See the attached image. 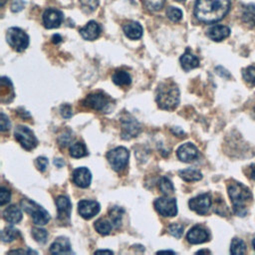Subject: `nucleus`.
Returning a JSON list of instances; mask_svg holds the SVG:
<instances>
[{"instance_id": "5701e85b", "label": "nucleus", "mask_w": 255, "mask_h": 255, "mask_svg": "<svg viewBox=\"0 0 255 255\" xmlns=\"http://www.w3.org/2000/svg\"><path fill=\"white\" fill-rule=\"evenodd\" d=\"M22 217V211L16 205H10L3 211V218L5 219V221L11 224L20 222Z\"/></svg>"}, {"instance_id": "5fc2aeb1", "label": "nucleus", "mask_w": 255, "mask_h": 255, "mask_svg": "<svg viewBox=\"0 0 255 255\" xmlns=\"http://www.w3.org/2000/svg\"><path fill=\"white\" fill-rule=\"evenodd\" d=\"M254 111H255V109H254Z\"/></svg>"}, {"instance_id": "a878e982", "label": "nucleus", "mask_w": 255, "mask_h": 255, "mask_svg": "<svg viewBox=\"0 0 255 255\" xmlns=\"http://www.w3.org/2000/svg\"><path fill=\"white\" fill-rule=\"evenodd\" d=\"M179 176L185 180V181H197L202 178V174L199 170L194 169V168H186V169H181L178 172Z\"/></svg>"}, {"instance_id": "9d476101", "label": "nucleus", "mask_w": 255, "mask_h": 255, "mask_svg": "<svg viewBox=\"0 0 255 255\" xmlns=\"http://www.w3.org/2000/svg\"><path fill=\"white\" fill-rule=\"evenodd\" d=\"M189 208L195 211L197 214L204 215L208 212L211 206V196L208 193L199 194L188 201Z\"/></svg>"}, {"instance_id": "37998d69", "label": "nucleus", "mask_w": 255, "mask_h": 255, "mask_svg": "<svg viewBox=\"0 0 255 255\" xmlns=\"http://www.w3.org/2000/svg\"><path fill=\"white\" fill-rule=\"evenodd\" d=\"M10 128V122L5 114H1V130L6 131Z\"/></svg>"}, {"instance_id": "8fccbe9b", "label": "nucleus", "mask_w": 255, "mask_h": 255, "mask_svg": "<svg viewBox=\"0 0 255 255\" xmlns=\"http://www.w3.org/2000/svg\"><path fill=\"white\" fill-rule=\"evenodd\" d=\"M196 253H210L208 250H199Z\"/></svg>"}, {"instance_id": "de8ad7c7", "label": "nucleus", "mask_w": 255, "mask_h": 255, "mask_svg": "<svg viewBox=\"0 0 255 255\" xmlns=\"http://www.w3.org/2000/svg\"><path fill=\"white\" fill-rule=\"evenodd\" d=\"M250 176L252 179L255 180V164L251 165V167H250Z\"/></svg>"}, {"instance_id": "e433bc0d", "label": "nucleus", "mask_w": 255, "mask_h": 255, "mask_svg": "<svg viewBox=\"0 0 255 255\" xmlns=\"http://www.w3.org/2000/svg\"><path fill=\"white\" fill-rule=\"evenodd\" d=\"M83 10L87 13L93 12L99 6V0H80Z\"/></svg>"}, {"instance_id": "bb28decb", "label": "nucleus", "mask_w": 255, "mask_h": 255, "mask_svg": "<svg viewBox=\"0 0 255 255\" xmlns=\"http://www.w3.org/2000/svg\"><path fill=\"white\" fill-rule=\"evenodd\" d=\"M94 227H95L96 231L98 233H100L101 235H108L112 231L113 223H111L110 221H108L104 218H100L95 222Z\"/></svg>"}, {"instance_id": "f8f14e48", "label": "nucleus", "mask_w": 255, "mask_h": 255, "mask_svg": "<svg viewBox=\"0 0 255 255\" xmlns=\"http://www.w3.org/2000/svg\"><path fill=\"white\" fill-rule=\"evenodd\" d=\"M63 21V13L55 8L47 9L43 14L44 26L48 29L58 28Z\"/></svg>"}, {"instance_id": "c03bdc74", "label": "nucleus", "mask_w": 255, "mask_h": 255, "mask_svg": "<svg viewBox=\"0 0 255 255\" xmlns=\"http://www.w3.org/2000/svg\"><path fill=\"white\" fill-rule=\"evenodd\" d=\"M72 138H73V136L71 135V133H64V134H62L61 136H60V138H59V143H60V145H62V146H66V145H68L69 144V142L72 140Z\"/></svg>"}, {"instance_id": "4be33fe9", "label": "nucleus", "mask_w": 255, "mask_h": 255, "mask_svg": "<svg viewBox=\"0 0 255 255\" xmlns=\"http://www.w3.org/2000/svg\"><path fill=\"white\" fill-rule=\"evenodd\" d=\"M179 61H180V65H181L182 69L186 72L190 71L192 69H195L199 66V59L196 56H194L193 54H191L188 49L180 57Z\"/></svg>"}, {"instance_id": "f257e3e1", "label": "nucleus", "mask_w": 255, "mask_h": 255, "mask_svg": "<svg viewBox=\"0 0 255 255\" xmlns=\"http://www.w3.org/2000/svg\"><path fill=\"white\" fill-rule=\"evenodd\" d=\"M230 9V0H196L194 15L204 23L217 22L225 17Z\"/></svg>"}, {"instance_id": "f3484780", "label": "nucleus", "mask_w": 255, "mask_h": 255, "mask_svg": "<svg viewBox=\"0 0 255 255\" xmlns=\"http://www.w3.org/2000/svg\"><path fill=\"white\" fill-rule=\"evenodd\" d=\"M73 182L82 188H86L90 185L92 180L91 171L87 167H78L74 170L73 175Z\"/></svg>"}, {"instance_id": "9b49d317", "label": "nucleus", "mask_w": 255, "mask_h": 255, "mask_svg": "<svg viewBox=\"0 0 255 255\" xmlns=\"http://www.w3.org/2000/svg\"><path fill=\"white\" fill-rule=\"evenodd\" d=\"M100 204L96 200L83 199L78 203V211L85 219H91L100 211Z\"/></svg>"}, {"instance_id": "412c9836", "label": "nucleus", "mask_w": 255, "mask_h": 255, "mask_svg": "<svg viewBox=\"0 0 255 255\" xmlns=\"http://www.w3.org/2000/svg\"><path fill=\"white\" fill-rule=\"evenodd\" d=\"M206 34L211 40L219 42L230 35V29L224 25H214L207 30Z\"/></svg>"}, {"instance_id": "c85d7f7f", "label": "nucleus", "mask_w": 255, "mask_h": 255, "mask_svg": "<svg viewBox=\"0 0 255 255\" xmlns=\"http://www.w3.org/2000/svg\"><path fill=\"white\" fill-rule=\"evenodd\" d=\"M20 236V231L13 227H6L1 232V239L3 242H11Z\"/></svg>"}, {"instance_id": "7c9ffc66", "label": "nucleus", "mask_w": 255, "mask_h": 255, "mask_svg": "<svg viewBox=\"0 0 255 255\" xmlns=\"http://www.w3.org/2000/svg\"><path fill=\"white\" fill-rule=\"evenodd\" d=\"M246 251V245L243 240L239 238H234L231 241L230 253L231 254H244Z\"/></svg>"}, {"instance_id": "603ef678", "label": "nucleus", "mask_w": 255, "mask_h": 255, "mask_svg": "<svg viewBox=\"0 0 255 255\" xmlns=\"http://www.w3.org/2000/svg\"><path fill=\"white\" fill-rule=\"evenodd\" d=\"M5 2H6V0H1V6H4Z\"/></svg>"}, {"instance_id": "aec40b11", "label": "nucleus", "mask_w": 255, "mask_h": 255, "mask_svg": "<svg viewBox=\"0 0 255 255\" xmlns=\"http://www.w3.org/2000/svg\"><path fill=\"white\" fill-rule=\"evenodd\" d=\"M123 30L125 35L131 40H137L142 36V27L138 22L135 21L126 22L123 26Z\"/></svg>"}, {"instance_id": "72a5a7b5", "label": "nucleus", "mask_w": 255, "mask_h": 255, "mask_svg": "<svg viewBox=\"0 0 255 255\" xmlns=\"http://www.w3.org/2000/svg\"><path fill=\"white\" fill-rule=\"evenodd\" d=\"M164 1L165 0H142V3L147 10L155 12L159 11L163 7Z\"/></svg>"}, {"instance_id": "cd10ccee", "label": "nucleus", "mask_w": 255, "mask_h": 255, "mask_svg": "<svg viewBox=\"0 0 255 255\" xmlns=\"http://www.w3.org/2000/svg\"><path fill=\"white\" fill-rule=\"evenodd\" d=\"M88 154V150L86 145L81 142V141H77L74 142L71 147H70V155L75 157V158H80L83 156H86Z\"/></svg>"}, {"instance_id": "79ce46f5", "label": "nucleus", "mask_w": 255, "mask_h": 255, "mask_svg": "<svg viewBox=\"0 0 255 255\" xmlns=\"http://www.w3.org/2000/svg\"><path fill=\"white\" fill-rule=\"evenodd\" d=\"M24 8V1L23 0H13L11 4V10L13 12H19Z\"/></svg>"}, {"instance_id": "dca6fc26", "label": "nucleus", "mask_w": 255, "mask_h": 255, "mask_svg": "<svg viewBox=\"0 0 255 255\" xmlns=\"http://www.w3.org/2000/svg\"><path fill=\"white\" fill-rule=\"evenodd\" d=\"M123 124V137L126 139H129L130 137L136 136L139 132V125L138 123L131 118L130 116H128L127 118H124L122 121Z\"/></svg>"}, {"instance_id": "6ab92c4d", "label": "nucleus", "mask_w": 255, "mask_h": 255, "mask_svg": "<svg viewBox=\"0 0 255 255\" xmlns=\"http://www.w3.org/2000/svg\"><path fill=\"white\" fill-rule=\"evenodd\" d=\"M50 252L53 254H71V244L68 238L58 237L50 246Z\"/></svg>"}, {"instance_id": "ddd939ff", "label": "nucleus", "mask_w": 255, "mask_h": 255, "mask_svg": "<svg viewBox=\"0 0 255 255\" xmlns=\"http://www.w3.org/2000/svg\"><path fill=\"white\" fill-rule=\"evenodd\" d=\"M56 206L58 211V219L61 222H69L72 211V204L70 199L67 196L60 195L56 199Z\"/></svg>"}, {"instance_id": "f704fd0d", "label": "nucleus", "mask_w": 255, "mask_h": 255, "mask_svg": "<svg viewBox=\"0 0 255 255\" xmlns=\"http://www.w3.org/2000/svg\"><path fill=\"white\" fill-rule=\"evenodd\" d=\"M166 16L172 22H178L182 18V12L180 9L170 6L166 9Z\"/></svg>"}, {"instance_id": "09e8293b", "label": "nucleus", "mask_w": 255, "mask_h": 255, "mask_svg": "<svg viewBox=\"0 0 255 255\" xmlns=\"http://www.w3.org/2000/svg\"><path fill=\"white\" fill-rule=\"evenodd\" d=\"M113 253L112 250H97L95 253Z\"/></svg>"}, {"instance_id": "c9c22d12", "label": "nucleus", "mask_w": 255, "mask_h": 255, "mask_svg": "<svg viewBox=\"0 0 255 255\" xmlns=\"http://www.w3.org/2000/svg\"><path fill=\"white\" fill-rule=\"evenodd\" d=\"M242 76L247 83L255 86V67L254 66H250L244 69L242 72Z\"/></svg>"}, {"instance_id": "b1692460", "label": "nucleus", "mask_w": 255, "mask_h": 255, "mask_svg": "<svg viewBox=\"0 0 255 255\" xmlns=\"http://www.w3.org/2000/svg\"><path fill=\"white\" fill-rule=\"evenodd\" d=\"M242 20L250 27L255 26V5L248 4L242 9Z\"/></svg>"}, {"instance_id": "49530a36", "label": "nucleus", "mask_w": 255, "mask_h": 255, "mask_svg": "<svg viewBox=\"0 0 255 255\" xmlns=\"http://www.w3.org/2000/svg\"><path fill=\"white\" fill-rule=\"evenodd\" d=\"M61 40H62V37H61L59 34H55V35H53V37H52V42H53L54 44L60 43Z\"/></svg>"}, {"instance_id": "473e14b6", "label": "nucleus", "mask_w": 255, "mask_h": 255, "mask_svg": "<svg viewBox=\"0 0 255 255\" xmlns=\"http://www.w3.org/2000/svg\"><path fill=\"white\" fill-rule=\"evenodd\" d=\"M31 235L34 238V240L38 243L44 244L47 241L48 238V233L45 229L40 228V227H35L31 231Z\"/></svg>"}, {"instance_id": "58836bf2", "label": "nucleus", "mask_w": 255, "mask_h": 255, "mask_svg": "<svg viewBox=\"0 0 255 255\" xmlns=\"http://www.w3.org/2000/svg\"><path fill=\"white\" fill-rule=\"evenodd\" d=\"M10 198H11L10 191L7 188L2 186L0 188V204L4 205V204L8 203L10 201Z\"/></svg>"}, {"instance_id": "f03ea898", "label": "nucleus", "mask_w": 255, "mask_h": 255, "mask_svg": "<svg viewBox=\"0 0 255 255\" xmlns=\"http://www.w3.org/2000/svg\"><path fill=\"white\" fill-rule=\"evenodd\" d=\"M228 195L231 199L234 212L238 216H245L247 213L246 203L252 198L249 188L242 183L235 181L228 185Z\"/></svg>"}, {"instance_id": "2f4dec72", "label": "nucleus", "mask_w": 255, "mask_h": 255, "mask_svg": "<svg viewBox=\"0 0 255 255\" xmlns=\"http://www.w3.org/2000/svg\"><path fill=\"white\" fill-rule=\"evenodd\" d=\"M158 187L160 189V191L165 194V195H169L172 194L174 191V187L172 182L170 181V179H168L167 177H161L158 181Z\"/></svg>"}, {"instance_id": "0eeeda50", "label": "nucleus", "mask_w": 255, "mask_h": 255, "mask_svg": "<svg viewBox=\"0 0 255 255\" xmlns=\"http://www.w3.org/2000/svg\"><path fill=\"white\" fill-rule=\"evenodd\" d=\"M15 139L24 147L26 150H31L37 145V138L34 132L25 126H18L14 130Z\"/></svg>"}, {"instance_id": "a211bd4d", "label": "nucleus", "mask_w": 255, "mask_h": 255, "mask_svg": "<svg viewBox=\"0 0 255 255\" xmlns=\"http://www.w3.org/2000/svg\"><path fill=\"white\" fill-rule=\"evenodd\" d=\"M101 33V26L96 21H89L84 27L80 29L81 36L88 41L96 40Z\"/></svg>"}, {"instance_id": "c756f323", "label": "nucleus", "mask_w": 255, "mask_h": 255, "mask_svg": "<svg viewBox=\"0 0 255 255\" xmlns=\"http://www.w3.org/2000/svg\"><path fill=\"white\" fill-rule=\"evenodd\" d=\"M123 214H124V209L121 207H118V206H115L110 210V217H111L113 225L116 228H118L121 225Z\"/></svg>"}, {"instance_id": "4468645a", "label": "nucleus", "mask_w": 255, "mask_h": 255, "mask_svg": "<svg viewBox=\"0 0 255 255\" xmlns=\"http://www.w3.org/2000/svg\"><path fill=\"white\" fill-rule=\"evenodd\" d=\"M176 154L181 161L190 162L198 157V149L193 143L186 142L177 148Z\"/></svg>"}, {"instance_id": "2eb2a0df", "label": "nucleus", "mask_w": 255, "mask_h": 255, "mask_svg": "<svg viewBox=\"0 0 255 255\" xmlns=\"http://www.w3.org/2000/svg\"><path fill=\"white\" fill-rule=\"evenodd\" d=\"M186 239L190 244H201L209 240L208 232L201 226H193L186 234Z\"/></svg>"}, {"instance_id": "3c124183", "label": "nucleus", "mask_w": 255, "mask_h": 255, "mask_svg": "<svg viewBox=\"0 0 255 255\" xmlns=\"http://www.w3.org/2000/svg\"><path fill=\"white\" fill-rule=\"evenodd\" d=\"M252 245H253V248H254V250H255V238L252 240Z\"/></svg>"}, {"instance_id": "864d4df0", "label": "nucleus", "mask_w": 255, "mask_h": 255, "mask_svg": "<svg viewBox=\"0 0 255 255\" xmlns=\"http://www.w3.org/2000/svg\"><path fill=\"white\" fill-rule=\"evenodd\" d=\"M175 1H178V2H184L185 0H175Z\"/></svg>"}, {"instance_id": "ea45409f", "label": "nucleus", "mask_w": 255, "mask_h": 255, "mask_svg": "<svg viewBox=\"0 0 255 255\" xmlns=\"http://www.w3.org/2000/svg\"><path fill=\"white\" fill-rule=\"evenodd\" d=\"M35 163H36V166L38 167V169L43 172V171L46 170V168H47V166H48V164H49V161H48V159H47L46 157L40 156V157H38V158L36 159Z\"/></svg>"}, {"instance_id": "20e7f679", "label": "nucleus", "mask_w": 255, "mask_h": 255, "mask_svg": "<svg viewBox=\"0 0 255 255\" xmlns=\"http://www.w3.org/2000/svg\"><path fill=\"white\" fill-rule=\"evenodd\" d=\"M22 208L32 216V219L37 225H45L50 220V215L46 209L41 205L37 204L35 201L28 198H23L21 200Z\"/></svg>"}, {"instance_id": "a18cd8bd", "label": "nucleus", "mask_w": 255, "mask_h": 255, "mask_svg": "<svg viewBox=\"0 0 255 255\" xmlns=\"http://www.w3.org/2000/svg\"><path fill=\"white\" fill-rule=\"evenodd\" d=\"M54 164L56 166H58V167H62L63 165H65V161L63 159H61V158H55L54 159Z\"/></svg>"}, {"instance_id": "a19ab883", "label": "nucleus", "mask_w": 255, "mask_h": 255, "mask_svg": "<svg viewBox=\"0 0 255 255\" xmlns=\"http://www.w3.org/2000/svg\"><path fill=\"white\" fill-rule=\"evenodd\" d=\"M60 112H61V115L63 118H66V119H69L72 117L73 113H72V108L70 105L68 104H64L61 106L60 108Z\"/></svg>"}, {"instance_id": "4c0bfd02", "label": "nucleus", "mask_w": 255, "mask_h": 255, "mask_svg": "<svg viewBox=\"0 0 255 255\" xmlns=\"http://www.w3.org/2000/svg\"><path fill=\"white\" fill-rule=\"evenodd\" d=\"M168 232L172 236L179 238V237H181V235L183 233V225L178 224V223H172L168 226Z\"/></svg>"}, {"instance_id": "6e6552de", "label": "nucleus", "mask_w": 255, "mask_h": 255, "mask_svg": "<svg viewBox=\"0 0 255 255\" xmlns=\"http://www.w3.org/2000/svg\"><path fill=\"white\" fill-rule=\"evenodd\" d=\"M155 210L162 216L172 217L177 213V204L175 198H169L167 196L159 197L154 200Z\"/></svg>"}, {"instance_id": "39448f33", "label": "nucleus", "mask_w": 255, "mask_h": 255, "mask_svg": "<svg viewBox=\"0 0 255 255\" xmlns=\"http://www.w3.org/2000/svg\"><path fill=\"white\" fill-rule=\"evenodd\" d=\"M6 39L8 44L17 52L26 50L29 45V36L18 27H11L7 30Z\"/></svg>"}, {"instance_id": "423d86ee", "label": "nucleus", "mask_w": 255, "mask_h": 255, "mask_svg": "<svg viewBox=\"0 0 255 255\" xmlns=\"http://www.w3.org/2000/svg\"><path fill=\"white\" fill-rule=\"evenodd\" d=\"M128 157L129 152L124 146H118L116 148H113L107 153V159L116 171H121L125 169V167L128 165Z\"/></svg>"}, {"instance_id": "393cba45", "label": "nucleus", "mask_w": 255, "mask_h": 255, "mask_svg": "<svg viewBox=\"0 0 255 255\" xmlns=\"http://www.w3.org/2000/svg\"><path fill=\"white\" fill-rule=\"evenodd\" d=\"M112 80L116 85L122 86V87L128 86L131 82V78H130L129 74L123 70L116 71L112 76Z\"/></svg>"}, {"instance_id": "7ed1b4c3", "label": "nucleus", "mask_w": 255, "mask_h": 255, "mask_svg": "<svg viewBox=\"0 0 255 255\" xmlns=\"http://www.w3.org/2000/svg\"><path fill=\"white\" fill-rule=\"evenodd\" d=\"M155 101L162 110H173L179 104V90L172 83H163L158 86Z\"/></svg>"}, {"instance_id": "1a4fd4ad", "label": "nucleus", "mask_w": 255, "mask_h": 255, "mask_svg": "<svg viewBox=\"0 0 255 255\" xmlns=\"http://www.w3.org/2000/svg\"><path fill=\"white\" fill-rule=\"evenodd\" d=\"M84 105L100 112H104L110 106V99L103 93H94L90 94L84 100Z\"/></svg>"}]
</instances>
